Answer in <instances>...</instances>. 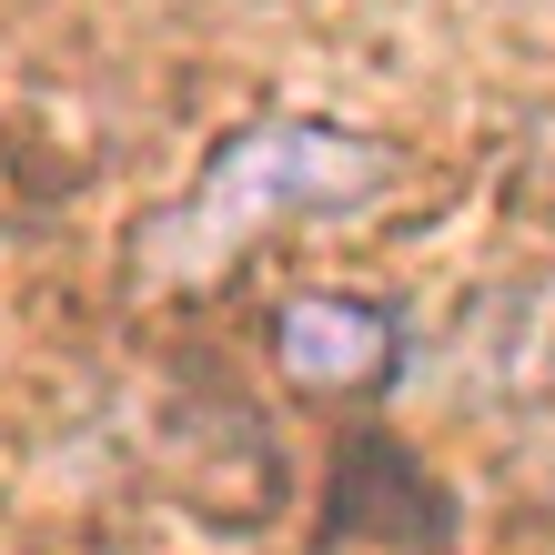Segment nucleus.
I'll return each mask as SVG.
<instances>
[{
    "label": "nucleus",
    "instance_id": "2",
    "mask_svg": "<svg viewBox=\"0 0 555 555\" xmlns=\"http://www.w3.org/2000/svg\"><path fill=\"white\" fill-rule=\"evenodd\" d=\"M395 353H404V323L374 293H293L273 313V364L304 395H364L395 374Z\"/></svg>",
    "mask_w": 555,
    "mask_h": 555
},
{
    "label": "nucleus",
    "instance_id": "1",
    "mask_svg": "<svg viewBox=\"0 0 555 555\" xmlns=\"http://www.w3.org/2000/svg\"><path fill=\"white\" fill-rule=\"evenodd\" d=\"M384 182V152L364 132H334V121H263V132L222 142V162L192 182V203L162 222L152 263L162 273H212L253 253L273 222H304V212H344Z\"/></svg>",
    "mask_w": 555,
    "mask_h": 555
}]
</instances>
